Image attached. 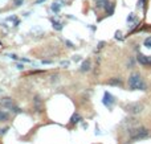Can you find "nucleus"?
Here are the masks:
<instances>
[{"label": "nucleus", "mask_w": 151, "mask_h": 144, "mask_svg": "<svg viewBox=\"0 0 151 144\" xmlns=\"http://www.w3.org/2000/svg\"><path fill=\"white\" fill-rule=\"evenodd\" d=\"M129 134V141H138V140H143L147 139L150 136V130L143 127V126H138V127H133L127 131Z\"/></svg>", "instance_id": "nucleus-1"}, {"label": "nucleus", "mask_w": 151, "mask_h": 144, "mask_svg": "<svg viewBox=\"0 0 151 144\" xmlns=\"http://www.w3.org/2000/svg\"><path fill=\"white\" fill-rule=\"evenodd\" d=\"M129 87H130V90H142V91H145L147 89V85H146V82L143 81L142 75L139 73H133L129 77Z\"/></svg>", "instance_id": "nucleus-2"}, {"label": "nucleus", "mask_w": 151, "mask_h": 144, "mask_svg": "<svg viewBox=\"0 0 151 144\" xmlns=\"http://www.w3.org/2000/svg\"><path fill=\"white\" fill-rule=\"evenodd\" d=\"M0 106L4 107V108H7V110H9V111L13 113V114H20V113L23 111L20 107H17V106L15 105L13 99L9 98V97H4V98L0 99Z\"/></svg>", "instance_id": "nucleus-3"}, {"label": "nucleus", "mask_w": 151, "mask_h": 144, "mask_svg": "<svg viewBox=\"0 0 151 144\" xmlns=\"http://www.w3.org/2000/svg\"><path fill=\"white\" fill-rule=\"evenodd\" d=\"M143 108H145L143 103H141V102H131V103L125 106V111L129 113L130 115H138V114H141L143 111Z\"/></svg>", "instance_id": "nucleus-4"}, {"label": "nucleus", "mask_w": 151, "mask_h": 144, "mask_svg": "<svg viewBox=\"0 0 151 144\" xmlns=\"http://www.w3.org/2000/svg\"><path fill=\"white\" fill-rule=\"evenodd\" d=\"M102 103L105 105L107 108H111L115 103V98L109 93V91H105V94H103V99H102Z\"/></svg>", "instance_id": "nucleus-5"}, {"label": "nucleus", "mask_w": 151, "mask_h": 144, "mask_svg": "<svg viewBox=\"0 0 151 144\" xmlns=\"http://www.w3.org/2000/svg\"><path fill=\"white\" fill-rule=\"evenodd\" d=\"M136 61L141 63V65H150L151 63V58L147 57V56H145V54H142V53H138Z\"/></svg>", "instance_id": "nucleus-6"}, {"label": "nucleus", "mask_w": 151, "mask_h": 144, "mask_svg": "<svg viewBox=\"0 0 151 144\" xmlns=\"http://www.w3.org/2000/svg\"><path fill=\"white\" fill-rule=\"evenodd\" d=\"M107 85H110V86H122L123 85V81H122V78H119V77H113V78H110L109 81H107Z\"/></svg>", "instance_id": "nucleus-7"}, {"label": "nucleus", "mask_w": 151, "mask_h": 144, "mask_svg": "<svg viewBox=\"0 0 151 144\" xmlns=\"http://www.w3.org/2000/svg\"><path fill=\"white\" fill-rule=\"evenodd\" d=\"M106 11V15L107 16H111L113 13H114V9H115V3H107L106 4V7L103 8Z\"/></svg>", "instance_id": "nucleus-8"}, {"label": "nucleus", "mask_w": 151, "mask_h": 144, "mask_svg": "<svg viewBox=\"0 0 151 144\" xmlns=\"http://www.w3.org/2000/svg\"><path fill=\"white\" fill-rule=\"evenodd\" d=\"M33 103H34V107H36V110L40 113L41 110H42V106H41V105H42V102H41V98H40L39 95L34 97V99H33Z\"/></svg>", "instance_id": "nucleus-9"}, {"label": "nucleus", "mask_w": 151, "mask_h": 144, "mask_svg": "<svg viewBox=\"0 0 151 144\" xmlns=\"http://www.w3.org/2000/svg\"><path fill=\"white\" fill-rule=\"evenodd\" d=\"M52 27H53L56 30H59V32L64 29V24L60 23V21H57V20H54V19H52Z\"/></svg>", "instance_id": "nucleus-10"}, {"label": "nucleus", "mask_w": 151, "mask_h": 144, "mask_svg": "<svg viewBox=\"0 0 151 144\" xmlns=\"http://www.w3.org/2000/svg\"><path fill=\"white\" fill-rule=\"evenodd\" d=\"M80 70L82 71V73H86V71H89V70H90V60H86V61H84V62H82V65H81V68H80Z\"/></svg>", "instance_id": "nucleus-11"}, {"label": "nucleus", "mask_w": 151, "mask_h": 144, "mask_svg": "<svg viewBox=\"0 0 151 144\" xmlns=\"http://www.w3.org/2000/svg\"><path fill=\"white\" fill-rule=\"evenodd\" d=\"M107 3H109V0H96V7L98 9H102V8L106 7Z\"/></svg>", "instance_id": "nucleus-12"}, {"label": "nucleus", "mask_w": 151, "mask_h": 144, "mask_svg": "<svg viewBox=\"0 0 151 144\" xmlns=\"http://www.w3.org/2000/svg\"><path fill=\"white\" fill-rule=\"evenodd\" d=\"M61 5H62V4H61V2H56V3H53V4H52V7H51V8H52V11H53L54 13H59V12H60V9H61Z\"/></svg>", "instance_id": "nucleus-13"}, {"label": "nucleus", "mask_w": 151, "mask_h": 144, "mask_svg": "<svg viewBox=\"0 0 151 144\" xmlns=\"http://www.w3.org/2000/svg\"><path fill=\"white\" fill-rule=\"evenodd\" d=\"M80 120H81L80 114H78V113H74V114L72 115V118H70V123H72V124H77Z\"/></svg>", "instance_id": "nucleus-14"}, {"label": "nucleus", "mask_w": 151, "mask_h": 144, "mask_svg": "<svg viewBox=\"0 0 151 144\" xmlns=\"http://www.w3.org/2000/svg\"><path fill=\"white\" fill-rule=\"evenodd\" d=\"M8 120V114L4 113L3 110H0V122H7Z\"/></svg>", "instance_id": "nucleus-15"}, {"label": "nucleus", "mask_w": 151, "mask_h": 144, "mask_svg": "<svg viewBox=\"0 0 151 144\" xmlns=\"http://www.w3.org/2000/svg\"><path fill=\"white\" fill-rule=\"evenodd\" d=\"M143 44H145V46H146V48H151V36H150V37H147V38L145 40V42H143Z\"/></svg>", "instance_id": "nucleus-16"}, {"label": "nucleus", "mask_w": 151, "mask_h": 144, "mask_svg": "<svg viewBox=\"0 0 151 144\" xmlns=\"http://www.w3.org/2000/svg\"><path fill=\"white\" fill-rule=\"evenodd\" d=\"M115 38H117V40H122V33H121V30L115 32Z\"/></svg>", "instance_id": "nucleus-17"}, {"label": "nucleus", "mask_w": 151, "mask_h": 144, "mask_svg": "<svg viewBox=\"0 0 151 144\" xmlns=\"http://www.w3.org/2000/svg\"><path fill=\"white\" fill-rule=\"evenodd\" d=\"M23 2H24V0H13V4H15L16 7H20V5L23 4Z\"/></svg>", "instance_id": "nucleus-18"}, {"label": "nucleus", "mask_w": 151, "mask_h": 144, "mask_svg": "<svg viewBox=\"0 0 151 144\" xmlns=\"http://www.w3.org/2000/svg\"><path fill=\"white\" fill-rule=\"evenodd\" d=\"M8 131V127H4V128H0V135H4L5 132Z\"/></svg>", "instance_id": "nucleus-19"}, {"label": "nucleus", "mask_w": 151, "mask_h": 144, "mask_svg": "<svg viewBox=\"0 0 151 144\" xmlns=\"http://www.w3.org/2000/svg\"><path fill=\"white\" fill-rule=\"evenodd\" d=\"M147 0H138V7H142L143 5V3H146Z\"/></svg>", "instance_id": "nucleus-20"}, {"label": "nucleus", "mask_w": 151, "mask_h": 144, "mask_svg": "<svg viewBox=\"0 0 151 144\" xmlns=\"http://www.w3.org/2000/svg\"><path fill=\"white\" fill-rule=\"evenodd\" d=\"M134 17H135V16H134V13H130V16L127 17V21H133V20H134Z\"/></svg>", "instance_id": "nucleus-21"}, {"label": "nucleus", "mask_w": 151, "mask_h": 144, "mask_svg": "<svg viewBox=\"0 0 151 144\" xmlns=\"http://www.w3.org/2000/svg\"><path fill=\"white\" fill-rule=\"evenodd\" d=\"M65 44H66V45H68L69 48H73V44H72L70 41H65Z\"/></svg>", "instance_id": "nucleus-22"}, {"label": "nucleus", "mask_w": 151, "mask_h": 144, "mask_svg": "<svg viewBox=\"0 0 151 144\" xmlns=\"http://www.w3.org/2000/svg\"><path fill=\"white\" fill-rule=\"evenodd\" d=\"M80 60H81V58H80V56H74V57H73V61H74V62H78Z\"/></svg>", "instance_id": "nucleus-23"}, {"label": "nucleus", "mask_w": 151, "mask_h": 144, "mask_svg": "<svg viewBox=\"0 0 151 144\" xmlns=\"http://www.w3.org/2000/svg\"><path fill=\"white\" fill-rule=\"evenodd\" d=\"M103 45H105V42H103V41H101V42L98 44V50H99V49H101V48H102Z\"/></svg>", "instance_id": "nucleus-24"}, {"label": "nucleus", "mask_w": 151, "mask_h": 144, "mask_svg": "<svg viewBox=\"0 0 151 144\" xmlns=\"http://www.w3.org/2000/svg\"><path fill=\"white\" fill-rule=\"evenodd\" d=\"M61 65H62V66H69V62H66V61H62V62H61Z\"/></svg>", "instance_id": "nucleus-25"}, {"label": "nucleus", "mask_w": 151, "mask_h": 144, "mask_svg": "<svg viewBox=\"0 0 151 144\" xmlns=\"http://www.w3.org/2000/svg\"><path fill=\"white\" fill-rule=\"evenodd\" d=\"M44 2H46V0H36V4H41Z\"/></svg>", "instance_id": "nucleus-26"}, {"label": "nucleus", "mask_w": 151, "mask_h": 144, "mask_svg": "<svg viewBox=\"0 0 151 144\" xmlns=\"http://www.w3.org/2000/svg\"><path fill=\"white\" fill-rule=\"evenodd\" d=\"M42 63H52V61H48V60H44Z\"/></svg>", "instance_id": "nucleus-27"}, {"label": "nucleus", "mask_w": 151, "mask_h": 144, "mask_svg": "<svg viewBox=\"0 0 151 144\" xmlns=\"http://www.w3.org/2000/svg\"><path fill=\"white\" fill-rule=\"evenodd\" d=\"M0 44H2V42H0Z\"/></svg>", "instance_id": "nucleus-28"}]
</instances>
